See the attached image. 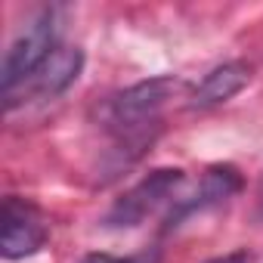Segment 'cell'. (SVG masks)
<instances>
[{
	"mask_svg": "<svg viewBox=\"0 0 263 263\" xmlns=\"http://www.w3.org/2000/svg\"><path fill=\"white\" fill-rule=\"evenodd\" d=\"M180 90H183V81L177 78H149L115 93L102 108V121H105V130L115 137L118 149L124 152L130 149L134 155H140L158 134L164 105Z\"/></svg>",
	"mask_w": 263,
	"mask_h": 263,
	"instance_id": "obj_1",
	"label": "cell"
},
{
	"mask_svg": "<svg viewBox=\"0 0 263 263\" xmlns=\"http://www.w3.org/2000/svg\"><path fill=\"white\" fill-rule=\"evenodd\" d=\"M56 47H59V10L47 7L37 16H31L19 28V34L13 37V44L7 47L4 71H0V90H4V96H10L13 90H19L50 59V53Z\"/></svg>",
	"mask_w": 263,
	"mask_h": 263,
	"instance_id": "obj_2",
	"label": "cell"
},
{
	"mask_svg": "<svg viewBox=\"0 0 263 263\" xmlns=\"http://www.w3.org/2000/svg\"><path fill=\"white\" fill-rule=\"evenodd\" d=\"M186 183V174L180 167H158L152 174H146L140 183L130 186L105 214V226L108 229H134L140 223H146L158 208H164L167 201H177V189Z\"/></svg>",
	"mask_w": 263,
	"mask_h": 263,
	"instance_id": "obj_3",
	"label": "cell"
},
{
	"mask_svg": "<svg viewBox=\"0 0 263 263\" xmlns=\"http://www.w3.org/2000/svg\"><path fill=\"white\" fill-rule=\"evenodd\" d=\"M50 238V223L44 211L25 198H4V229H0V254L7 260H22L37 254Z\"/></svg>",
	"mask_w": 263,
	"mask_h": 263,
	"instance_id": "obj_4",
	"label": "cell"
},
{
	"mask_svg": "<svg viewBox=\"0 0 263 263\" xmlns=\"http://www.w3.org/2000/svg\"><path fill=\"white\" fill-rule=\"evenodd\" d=\"M81 68H84V53H81L78 47H62V44H59V47L50 53V59H47L19 90H13L10 96H4V105L13 108L16 102H28V99H53V96L65 93V90L78 81Z\"/></svg>",
	"mask_w": 263,
	"mask_h": 263,
	"instance_id": "obj_5",
	"label": "cell"
},
{
	"mask_svg": "<svg viewBox=\"0 0 263 263\" xmlns=\"http://www.w3.org/2000/svg\"><path fill=\"white\" fill-rule=\"evenodd\" d=\"M238 189H241V177H238V171H235L232 164H214V167H208V174L201 177V186H198L189 198H177V201H174L177 208L171 211L167 223L174 226V223H180L183 217H189V214H195V211L214 208V204L232 198Z\"/></svg>",
	"mask_w": 263,
	"mask_h": 263,
	"instance_id": "obj_6",
	"label": "cell"
},
{
	"mask_svg": "<svg viewBox=\"0 0 263 263\" xmlns=\"http://www.w3.org/2000/svg\"><path fill=\"white\" fill-rule=\"evenodd\" d=\"M248 81H251V65L248 62H241V59L223 62L211 74H204V81L192 90L189 108H214V105H223L235 93H241L248 87Z\"/></svg>",
	"mask_w": 263,
	"mask_h": 263,
	"instance_id": "obj_7",
	"label": "cell"
},
{
	"mask_svg": "<svg viewBox=\"0 0 263 263\" xmlns=\"http://www.w3.org/2000/svg\"><path fill=\"white\" fill-rule=\"evenodd\" d=\"M204 263H254V254H251V251H245V248H238V251L220 254V257H214V260H204Z\"/></svg>",
	"mask_w": 263,
	"mask_h": 263,
	"instance_id": "obj_8",
	"label": "cell"
},
{
	"mask_svg": "<svg viewBox=\"0 0 263 263\" xmlns=\"http://www.w3.org/2000/svg\"><path fill=\"white\" fill-rule=\"evenodd\" d=\"M78 263H137L134 257H115V254H87Z\"/></svg>",
	"mask_w": 263,
	"mask_h": 263,
	"instance_id": "obj_9",
	"label": "cell"
},
{
	"mask_svg": "<svg viewBox=\"0 0 263 263\" xmlns=\"http://www.w3.org/2000/svg\"><path fill=\"white\" fill-rule=\"evenodd\" d=\"M260 204H263V192H260Z\"/></svg>",
	"mask_w": 263,
	"mask_h": 263,
	"instance_id": "obj_10",
	"label": "cell"
}]
</instances>
